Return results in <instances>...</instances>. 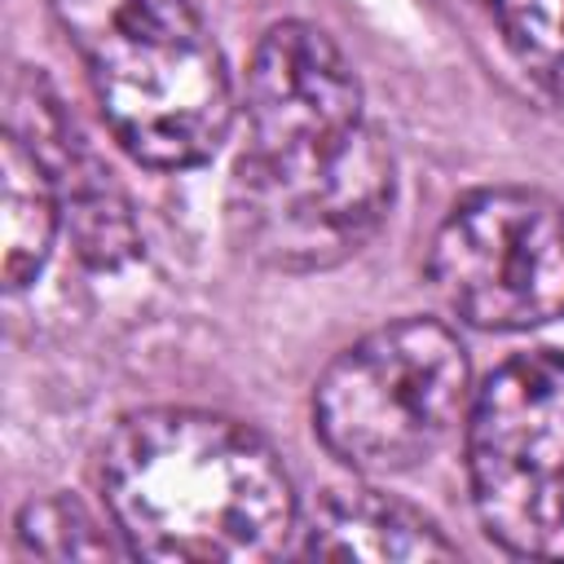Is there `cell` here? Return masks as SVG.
Here are the masks:
<instances>
[{
	"mask_svg": "<svg viewBox=\"0 0 564 564\" xmlns=\"http://www.w3.org/2000/svg\"><path fill=\"white\" fill-rule=\"evenodd\" d=\"M101 494L123 546L145 560H273L295 533L282 458L212 410L163 405L123 419L101 454Z\"/></svg>",
	"mask_w": 564,
	"mask_h": 564,
	"instance_id": "6da1fadb",
	"label": "cell"
},
{
	"mask_svg": "<svg viewBox=\"0 0 564 564\" xmlns=\"http://www.w3.org/2000/svg\"><path fill=\"white\" fill-rule=\"evenodd\" d=\"M115 141L145 167H194L234 119L225 57L189 0H48Z\"/></svg>",
	"mask_w": 564,
	"mask_h": 564,
	"instance_id": "7a4b0ae2",
	"label": "cell"
},
{
	"mask_svg": "<svg viewBox=\"0 0 564 564\" xmlns=\"http://www.w3.org/2000/svg\"><path fill=\"white\" fill-rule=\"evenodd\" d=\"M467 379L458 335L432 317H405L370 330L326 366L313 392V427L352 471H405L454 432Z\"/></svg>",
	"mask_w": 564,
	"mask_h": 564,
	"instance_id": "3957f363",
	"label": "cell"
},
{
	"mask_svg": "<svg viewBox=\"0 0 564 564\" xmlns=\"http://www.w3.org/2000/svg\"><path fill=\"white\" fill-rule=\"evenodd\" d=\"M392 207V150L361 123L344 141L278 154H238L229 216L247 251L273 269L308 273L357 256Z\"/></svg>",
	"mask_w": 564,
	"mask_h": 564,
	"instance_id": "277c9868",
	"label": "cell"
},
{
	"mask_svg": "<svg viewBox=\"0 0 564 564\" xmlns=\"http://www.w3.org/2000/svg\"><path fill=\"white\" fill-rule=\"evenodd\" d=\"M467 471L485 533L516 555L564 560V357L529 352L476 392Z\"/></svg>",
	"mask_w": 564,
	"mask_h": 564,
	"instance_id": "5b68a950",
	"label": "cell"
},
{
	"mask_svg": "<svg viewBox=\"0 0 564 564\" xmlns=\"http://www.w3.org/2000/svg\"><path fill=\"white\" fill-rule=\"evenodd\" d=\"M432 282L480 330L564 317V207L538 189L467 194L432 242Z\"/></svg>",
	"mask_w": 564,
	"mask_h": 564,
	"instance_id": "8992f818",
	"label": "cell"
},
{
	"mask_svg": "<svg viewBox=\"0 0 564 564\" xmlns=\"http://www.w3.org/2000/svg\"><path fill=\"white\" fill-rule=\"evenodd\" d=\"M247 145L278 154L344 141L361 128V84L339 44L308 22H278L260 35L247 84Z\"/></svg>",
	"mask_w": 564,
	"mask_h": 564,
	"instance_id": "52a82bcc",
	"label": "cell"
},
{
	"mask_svg": "<svg viewBox=\"0 0 564 564\" xmlns=\"http://www.w3.org/2000/svg\"><path fill=\"white\" fill-rule=\"evenodd\" d=\"M26 145L44 159V167L57 185V203L70 225L75 251L97 269H115L128 256H137V225H132L128 198L119 194L110 172L93 159V150L70 132L57 101H35Z\"/></svg>",
	"mask_w": 564,
	"mask_h": 564,
	"instance_id": "ba28073f",
	"label": "cell"
},
{
	"mask_svg": "<svg viewBox=\"0 0 564 564\" xmlns=\"http://www.w3.org/2000/svg\"><path fill=\"white\" fill-rule=\"evenodd\" d=\"M304 555L317 560H454L458 546L410 502L375 489H335L300 524Z\"/></svg>",
	"mask_w": 564,
	"mask_h": 564,
	"instance_id": "9c48e42d",
	"label": "cell"
},
{
	"mask_svg": "<svg viewBox=\"0 0 564 564\" xmlns=\"http://www.w3.org/2000/svg\"><path fill=\"white\" fill-rule=\"evenodd\" d=\"M0 167H4V286L18 291L48 260L62 203L44 159L18 132L4 137Z\"/></svg>",
	"mask_w": 564,
	"mask_h": 564,
	"instance_id": "30bf717a",
	"label": "cell"
},
{
	"mask_svg": "<svg viewBox=\"0 0 564 564\" xmlns=\"http://www.w3.org/2000/svg\"><path fill=\"white\" fill-rule=\"evenodd\" d=\"M511 57L546 88L564 93V0H494Z\"/></svg>",
	"mask_w": 564,
	"mask_h": 564,
	"instance_id": "8fae6325",
	"label": "cell"
},
{
	"mask_svg": "<svg viewBox=\"0 0 564 564\" xmlns=\"http://www.w3.org/2000/svg\"><path fill=\"white\" fill-rule=\"evenodd\" d=\"M18 538L26 551L44 560H93L115 555L110 538H101V524L75 502V498H40L18 516Z\"/></svg>",
	"mask_w": 564,
	"mask_h": 564,
	"instance_id": "7c38bea8",
	"label": "cell"
}]
</instances>
